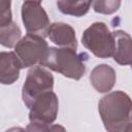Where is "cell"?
<instances>
[{"label":"cell","mask_w":132,"mask_h":132,"mask_svg":"<svg viewBox=\"0 0 132 132\" xmlns=\"http://www.w3.org/2000/svg\"><path fill=\"white\" fill-rule=\"evenodd\" d=\"M104 128L109 132L126 131L132 123V99L123 91L108 93L98 103Z\"/></svg>","instance_id":"cell-1"},{"label":"cell","mask_w":132,"mask_h":132,"mask_svg":"<svg viewBox=\"0 0 132 132\" xmlns=\"http://www.w3.org/2000/svg\"><path fill=\"white\" fill-rule=\"evenodd\" d=\"M86 54H77L76 50L71 47H50L41 66L78 80L86 72Z\"/></svg>","instance_id":"cell-2"},{"label":"cell","mask_w":132,"mask_h":132,"mask_svg":"<svg viewBox=\"0 0 132 132\" xmlns=\"http://www.w3.org/2000/svg\"><path fill=\"white\" fill-rule=\"evenodd\" d=\"M30 124L28 131H48L56 121L59 110V101L53 91H47L38 96L29 107Z\"/></svg>","instance_id":"cell-3"},{"label":"cell","mask_w":132,"mask_h":132,"mask_svg":"<svg viewBox=\"0 0 132 132\" xmlns=\"http://www.w3.org/2000/svg\"><path fill=\"white\" fill-rule=\"evenodd\" d=\"M81 43L98 58L106 59L113 56L114 36L102 22L93 23L84 31Z\"/></svg>","instance_id":"cell-4"},{"label":"cell","mask_w":132,"mask_h":132,"mask_svg":"<svg viewBox=\"0 0 132 132\" xmlns=\"http://www.w3.org/2000/svg\"><path fill=\"white\" fill-rule=\"evenodd\" d=\"M48 50L44 37L30 33L21 38L14 46V53L22 64V68L33 67L37 64L42 65Z\"/></svg>","instance_id":"cell-5"},{"label":"cell","mask_w":132,"mask_h":132,"mask_svg":"<svg viewBox=\"0 0 132 132\" xmlns=\"http://www.w3.org/2000/svg\"><path fill=\"white\" fill-rule=\"evenodd\" d=\"M53 87L54 77L48 70L41 65L31 68L27 73L22 89L23 102L29 108L38 96L47 91H53Z\"/></svg>","instance_id":"cell-6"},{"label":"cell","mask_w":132,"mask_h":132,"mask_svg":"<svg viewBox=\"0 0 132 132\" xmlns=\"http://www.w3.org/2000/svg\"><path fill=\"white\" fill-rule=\"evenodd\" d=\"M22 21L26 31L30 34L47 36L50 29V19L46 11L40 5V2L27 0L22 5Z\"/></svg>","instance_id":"cell-7"},{"label":"cell","mask_w":132,"mask_h":132,"mask_svg":"<svg viewBox=\"0 0 132 132\" xmlns=\"http://www.w3.org/2000/svg\"><path fill=\"white\" fill-rule=\"evenodd\" d=\"M117 80L114 69L107 64H99L93 68L90 74V81L93 88L99 93L109 92Z\"/></svg>","instance_id":"cell-8"},{"label":"cell","mask_w":132,"mask_h":132,"mask_svg":"<svg viewBox=\"0 0 132 132\" xmlns=\"http://www.w3.org/2000/svg\"><path fill=\"white\" fill-rule=\"evenodd\" d=\"M47 36L55 44L63 47L77 48L75 30L66 23H53L50 26Z\"/></svg>","instance_id":"cell-9"},{"label":"cell","mask_w":132,"mask_h":132,"mask_svg":"<svg viewBox=\"0 0 132 132\" xmlns=\"http://www.w3.org/2000/svg\"><path fill=\"white\" fill-rule=\"evenodd\" d=\"M22 64L12 52H1L0 54V81L2 85H11L18 80Z\"/></svg>","instance_id":"cell-10"},{"label":"cell","mask_w":132,"mask_h":132,"mask_svg":"<svg viewBox=\"0 0 132 132\" xmlns=\"http://www.w3.org/2000/svg\"><path fill=\"white\" fill-rule=\"evenodd\" d=\"M114 53L113 60L120 65L132 66V37L123 30L113 32Z\"/></svg>","instance_id":"cell-11"},{"label":"cell","mask_w":132,"mask_h":132,"mask_svg":"<svg viewBox=\"0 0 132 132\" xmlns=\"http://www.w3.org/2000/svg\"><path fill=\"white\" fill-rule=\"evenodd\" d=\"M93 3V0H58V9L68 15L82 16L85 15Z\"/></svg>","instance_id":"cell-12"},{"label":"cell","mask_w":132,"mask_h":132,"mask_svg":"<svg viewBox=\"0 0 132 132\" xmlns=\"http://www.w3.org/2000/svg\"><path fill=\"white\" fill-rule=\"evenodd\" d=\"M21 35L22 31L14 22L0 26V43L5 47L15 46L21 38Z\"/></svg>","instance_id":"cell-13"},{"label":"cell","mask_w":132,"mask_h":132,"mask_svg":"<svg viewBox=\"0 0 132 132\" xmlns=\"http://www.w3.org/2000/svg\"><path fill=\"white\" fill-rule=\"evenodd\" d=\"M121 6V0H93V9L102 14H112Z\"/></svg>","instance_id":"cell-14"},{"label":"cell","mask_w":132,"mask_h":132,"mask_svg":"<svg viewBox=\"0 0 132 132\" xmlns=\"http://www.w3.org/2000/svg\"><path fill=\"white\" fill-rule=\"evenodd\" d=\"M11 0H0V26L12 22Z\"/></svg>","instance_id":"cell-15"},{"label":"cell","mask_w":132,"mask_h":132,"mask_svg":"<svg viewBox=\"0 0 132 132\" xmlns=\"http://www.w3.org/2000/svg\"><path fill=\"white\" fill-rule=\"evenodd\" d=\"M126 131H129V132H131V131H132V123L128 126V128H127V130H126Z\"/></svg>","instance_id":"cell-16"},{"label":"cell","mask_w":132,"mask_h":132,"mask_svg":"<svg viewBox=\"0 0 132 132\" xmlns=\"http://www.w3.org/2000/svg\"><path fill=\"white\" fill-rule=\"evenodd\" d=\"M27 1V0H26ZM34 1H37V2H41V0H34Z\"/></svg>","instance_id":"cell-17"}]
</instances>
